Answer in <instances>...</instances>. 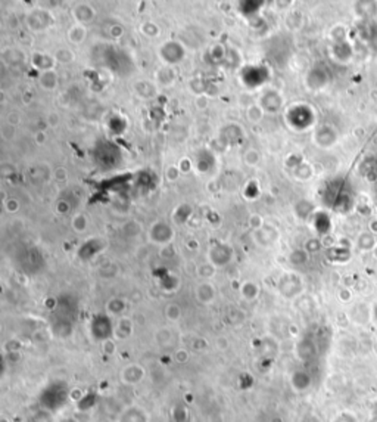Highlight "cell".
<instances>
[{
  "mask_svg": "<svg viewBox=\"0 0 377 422\" xmlns=\"http://www.w3.org/2000/svg\"><path fill=\"white\" fill-rule=\"evenodd\" d=\"M144 377H146L144 367L142 365H137V363L126 365L120 372L121 383L126 384V386H137L143 381Z\"/></svg>",
  "mask_w": 377,
  "mask_h": 422,
  "instance_id": "obj_1",
  "label": "cell"
},
{
  "mask_svg": "<svg viewBox=\"0 0 377 422\" xmlns=\"http://www.w3.org/2000/svg\"><path fill=\"white\" fill-rule=\"evenodd\" d=\"M149 413L140 404H130L124 407L117 418V422H149Z\"/></svg>",
  "mask_w": 377,
  "mask_h": 422,
  "instance_id": "obj_2",
  "label": "cell"
},
{
  "mask_svg": "<svg viewBox=\"0 0 377 422\" xmlns=\"http://www.w3.org/2000/svg\"><path fill=\"white\" fill-rule=\"evenodd\" d=\"M358 245L362 250H371V248H374L376 245H374V238H373V235H371V233H364V235H361V238L358 239Z\"/></svg>",
  "mask_w": 377,
  "mask_h": 422,
  "instance_id": "obj_3",
  "label": "cell"
},
{
  "mask_svg": "<svg viewBox=\"0 0 377 422\" xmlns=\"http://www.w3.org/2000/svg\"><path fill=\"white\" fill-rule=\"evenodd\" d=\"M373 251H374V256H376V258H377V245L373 248Z\"/></svg>",
  "mask_w": 377,
  "mask_h": 422,
  "instance_id": "obj_4",
  "label": "cell"
},
{
  "mask_svg": "<svg viewBox=\"0 0 377 422\" xmlns=\"http://www.w3.org/2000/svg\"><path fill=\"white\" fill-rule=\"evenodd\" d=\"M374 317H376V320H377V306L374 307Z\"/></svg>",
  "mask_w": 377,
  "mask_h": 422,
  "instance_id": "obj_5",
  "label": "cell"
},
{
  "mask_svg": "<svg viewBox=\"0 0 377 422\" xmlns=\"http://www.w3.org/2000/svg\"><path fill=\"white\" fill-rule=\"evenodd\" d=\"M62 422H77V421H71V419H65V421H62Z\"/></svg>",
  "mask_w": 377,
  "mask_h": 422,
  "instance_id": "obj_6",
  "label": "cell"
},
{
  "mask_svg": "<svg viewBox=\"0 0 377 422\" xmlns=\"http://www.w3.org/2000/svg\"><path fill=\"white\" fill-rule=\"evenodd\" d=\"M105 422H117V419H115V421H105Z\"/></svg>",
  "mask_w": 377,
  "mask_h": 422,
  "instance_id": "obj_7",
  "label": "cell"
}]
</instances>
